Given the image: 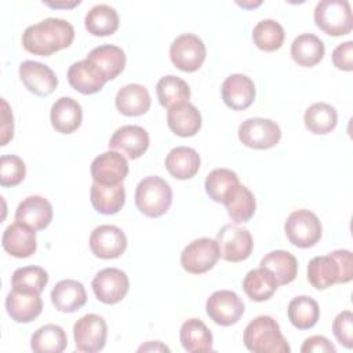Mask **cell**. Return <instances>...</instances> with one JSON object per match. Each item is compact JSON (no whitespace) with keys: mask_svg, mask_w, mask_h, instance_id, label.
Wrapping results in <instances>:
<instances>
[{"mask_svg":"<svg viewBox=\"0 0 353 353\" xmlns=\"http://www.w3.org/2000/svg\"><path fill=\"white\" fill-rule=\"evenodd\" d=\"M51 302L57 310L73 313L85 305L87 292L84 285L77 280H61L51 291Z\"/></svg>","mask_w":353,"mask_h":353,"instance_id":"cb8c5ba5","label":"cell"},{"mask_svg":"<svg viewBox=\"0 0 353 353\" xmlns=\"http://www.w3.org/2000/svg\"><path fill=\"white\" fill-rule=\"evenodd\" d=\"M353 279V256L349 250H335L328 255L314 256L307 265V280L316 290H327L336 283Z\"/></svg>","mask_w":353,"mask_h":353,"instance_id":"7a4b0ae2","label":"cell"},{"mask_svg":"<svg viewBox=\"0 0 353 353\" xmlns=\"http://www.w3.org/2000/svg\"><path fill=\"white\" fill-rule=\"evenodd\" d=\"M288 320L291 324L298 330H309L316 325L320 317V307L319 303L307 296L299 295L290 301L287 307Z\"/></svg>","mask_w":353,"mask_h":353,"instance_id":"d590c367","label":"cell"},{"mask_svg":"<svg viewBox=\"0 0 353 353\" xmlns=\"http://www.w3.org/2000/svg\"><path fill=\"white\" fill-rule=\"evenodd\" d=\"M3 248L7 254L15 258H29L36 252L37 240L32 228L14 222L8 225L1 237Z\"/></svg>","mask_w":353,"mask_h":353,"instance_id":"44dd1931","label":"cell"},{"mask_svg":"<svg viewBox=\"0 0 353 353\" xmlns=\"http://www.w3.org/2000/svg\"><path fill=\"white\" fill-rule=\"evenodd\" d=\"M239 6H241V7H245V8H252V7H256V6H261V1L259 3H256V4H245V3H237Z\"/></svg>","mask_w":353,"mask_h":353,"instance_id":"681fc988","label":"cell"},{"mask_svg":"<svg viewBox=\"0 0 353 353\" xmlns=\"http://www.w3.org/2000/svg\"><path fill=\"white\" fill-rule=\"evenodd\" d=\"M325 54L324 43L320 37L312 33H302L296 36L291 44V57L295 63L303 68L317 65Z\"/></svg>","mask_w":353,"mask_h":353,"instance_id":"1f68e13d","label":"cell"},{"mask_svg":"<svg viewBox=\"0 0 353 353\" xmlns=\"http://www.w3.org/2000/svg\"><path fill=\"white\" fill-rule=\"evenodd\" d=\"M225 105L233 110H244L250 108L255 99L254 81L241 73L228 76L221 87Z\"/></svg>","mask_w":353,"mask_h":353,"instance_id":"e0dca14e","label":"cell"},{"mask_svg":"<svg viewBox=\"0 0 353 353\" xmlns=\"http://www.w3.org/2000/svg\"><path fill=\"white\" fill-rule=\"evenodd\" d=\"M216 240L201 237L189 243L181 254L182 268L192 274H201L211 270L219 259Z\"/></svg>","mask_w":353,"mask_h":353,"instance_id":"30bf717a","label":"cell"},{"mask_svg":"<svg viewBox=\"0 0 353 353\" xmlns=\"http://www.w3.org/2000/svg\"><path fill=\"white\" fill-rule=\"evenodd\" d=\"M167 125L178 137H193L201 128V114L194 105L183 102L168 109Z\"/></svg>","mask_w":353,"mask_h":353,"instance_id":"d4e9b609","label":"cell"},{"mask_svg":"<svg viewBox=\"0 0 353 353\" xmlns=\"http://www.w3.org/2000/svg\"><path fill=\"white\" fill-rule=\"evenodd\" d=\"M149 148V134L139 125H123L114 131L109 141V149L120 150L128 159L141 157Z\"/></svg>","mask_w":353,"mask_h":353,"instance_id":"ac0fdd59","label":"cell"},{"mask_svg":"<svg viewBox=\"0 0 353 353\" xmlns=\"http://www.w3.org/2000/svg\"><path fill=\"white\" fill-rule=\"evenodd\" d=\"M91 178L95 183L101 185H117L123 183L128 174L127 159L114 152H103L97 156L90 167Z\"/></svg>","mask_w":353,"mask_h":353,"instance_id":"9a60e30c","label":"cell"},{"mask_svg":"<svg viewBox=\"0 0 353 353\" xmlns=\"http://www.w3.org/2000/svg\"><path fill=\"white\" fill-rule=\"evenodd\" d=\"M165 168L176 179L193 178L200 168V156L193 148L176 146L168 152Z\"/></svg>","mask_w":353,"mask_h":353,"instance_id":"f546056e","label":"cell"},{"mask_svg":"<svg viewBox=\"0 0 353 353\" xmlns=\"http://www.w3.org/2000/svg\"><path fill=\"white\" fill-rule=\"evenodd\" d=\"M303 121L312 134L324 135L336 127L338 113L334 106L325 102H316L306 109Z\"/></svg>","mask_w":353,"mask_h":353,"instance_id":"f35d334b","label":"cell"},{"mask_svg":"<svg viewBox=\"0 0 353 353\" xmlns=\"http://www.w3.org/2000/svg\"><path fill=\"white\" fill-rule=\"evenodd\" d=\"M314 22L328 36L349 34L353 29L352 8L346 0H323L314 8Z\"/></svg>","mask_w":353,"mask_h":353,"instance_id":"5b68a950","label":"cell"},{"mask_svg":"<svg viewBox=\"0 0 353 353\" xmlns=\"http://www.w3.org/2000/svg\"><path fill=\"white\" fill-rule=\"evenodd\" d=\"M285 39L283 26L274 19H262L259 21L252 30L254 44L266 52L279 50Z\"/></svg>","mask_w":353,"mask_h":353,"instance_id":"60d3db41","label":"cell"},{"mask_svg":"<svg viewBox=\"0 0 353 353\" xmlns=\"http://www.w3.org/2000/svg\"><path fill=\"white\" fill-rule=\"evenodd\" d=\"M219 256L228 262H241L247 259L254 248L252 236L248 229L237 225H223L216 233Z\"/></svg>","mask_w":353,"mask_h":353,"instance_id":"52a82bcc","label":"cell"},{"mask_svg":"<svg viewBox=\"0 0 353 353\" xmlns=\"http://www.w3.org/2000/svg\"><path fill=\"white\" fill-rule=\"evenodd\" d=\"M156 94L160 105L165 109H171L179 103L189 102L190 88L188 83L181 77L168 74L157 81Z\"/></svg>","mask_w":353,"mask_h":353,"instance_id":"74e56055","label":"cell"},{"mask_svg":"<svg viewBox=\"0 0 353 353\" xmlns=\"http://www.w3.org/2000/svg\"><path fill=\"white\" fill-rule=\"evenodd\" d=\"M127 248L124 232L114 225L97 226L90 236V250L97 258L114 259Z\"/></svg>","mask_w":353,"mask_h":353,"instance_id":"5bb4252c","label":"cell"},{"mask_svg":"<svg viewBox=\"0 0 353 353\" xmlns=\"http://www.w3.org/2000/svg\"><path fill=\"white\" fill-rule=\"evenodd\" d=\"M68 81L80 94L91 95L101 91L108 80L99 68L85 58L69 66Z\"/></svg>","mask_w":353,"mask_h":353,"instance_id":"d6986e66","label":"cell"},{"mask_svg":"<svg viewBox=\"0 0 353 353\" xmlns=\"http://www.w3.org/2000/svg\"><path fill=\"white\" fill-rule=\"evenodd\" d=\"M66 346V332L57 324H46L37 328L30 339V347L36 353H61Z\"/></svg>","mask_w":353,"mask_h":353,"instance_id":"8d00e7d4","label":"cell"},{"mask_svg":"<svg viewBox=\"0 0 353 353\" xmlns=\"http://www.w3.org/2000/svg\"><path fill=\"white\" fill-rule=\"evenodd\" d=\"M205 44L204 41L193 34L183 33L178 36L170 46V58L175 68L182 72H196L201 68L205 59Z\"/></svg>","mask_w":353,"mask_h":353,"instance_id":"ba28073f","label":"cell"},{"mask_svg":"<svg viewBox=\"0 0 353 353\" xmlns=\"http://www.w3.org/2000/svg\"><path fill=\"white\" fill-rule=\"evenodd\" d=\"M50 120L55 131L65 135L72 134L81 125V121H83L81 105L70 97H61L51 106Z\"/></svg>","mask_w":353,"mask_h":353,"instance_id":"7402d4cb","label":"cell"},{"mask_svg":"<svg viewBox=\"0 0 353 353\" xmlns=\"http://www.w3.org/2000/svg\"><path fill=\"white\" fill-rule=\"evenodd\" d=\"M97 299L106 305H114L124 299L130 290V280L125 272L117 268L99 270L91 283Z\"/></svg>","mask_w":353,"mask_h":353,"instance_id":"4fadbf2b","label":"cell"},{"mask_svg":"<svg viewBox=\"0 0 353 353\" xmlns=\"http://www.w3.org/2000/svg\"><path fill=\"white\" fill-rule=\"evenodd\" d=\"M119 14L108 4L94 6L84 18V26L92 36H109L119 29Z\"/></svg>","mask_w":353,"mask_h":353,"instance_id":"e575fe53","label":"cell"},{"mask_svg":"<svg viewBox=\"0 0 353 353\" xmlns=\"http://www.w3.org/2000/svg\"><path fill=\"white\" fill-rule=\"evenodd\" d=\"M74 40L73 26L62 18H46L28 26L22 33L23 48L40 57H48L68 48Z\"/></svg>","mask_w":353,"mask_h":353,"instance_id":"6da1fadb","label":"cell"},{"mask_svg":"<svg viewBox=\"0 0 353 353\" xmlns=\"http://www.w3.org/2000/svg\"><path fill=\"white\" fill-rule=\"evenodd\" d=\"M279 284L272 272L265 268L250 270L243 280V290L245 295L254 302H263L272 298Z\"/></svg>","mask_w":353,"mask_h":353,"instance_id":"836d02e7","label":"cell"},{"mask_svg":"<svg viewBox=\"0 0 353 353\" xmlns=\"http://www.w3.org/2000/svg\"><path fill=\"white\" fill-rule=\"evenodd\" d=\"M172 203L170 183L157 175L143 178L135 189V205L149 218L164 215Z\"/></svg>","mask_w":353,"mask_h":353,"instance_id":"277c9868","label":"cell"},{"mask_svg":"<svg viewBox=\"0 0 353 353\" xmlns=\"http://www.w3.org/2000/svg\"><path fill=\"white\" fill-rule=\"evenodd\" d=\"M19 77L23 85L37 97L51 95L58 85L54 70L36 61H23L19 65Z\"/></svg>","mask_w":353,"mask_h":353,"instance_id":"2e32d148","label":"cell"},{"mask_svg":"<svg viewBox=\"0 0 353 353\" xmlns=\"http://www.w3.org/2000/svg\"><path fill=\"white\" fill-rule=\"evenodd\" d=\"M302 353H310V352H316V353H335L336 347L330 342V339H327L323 335H313L309 336L307 339H305L302 347H301Z\"/></svg>","mask_w":353,"mask_h":353,"instance_id":"bcb514c9","label":"cell"},{"mask_svg":"<svg viewBox=\"0 0 353 353\" xmlns=\"http://www.w3.org/2000/svg\"><path fill=\"white\" fill-rule=\"evenodd\" d=\"M281 130L279 124L270 119L251 117L239 127L240 142L251 149H270L279 143Z\"/></svg>","mask_w":353,"mask_h":353,"instance_id":"9c48e42d","label":"cell"},{"mask_svg":"<svg viewBox=\"0 0 353 353\" xmlns=\"http://www.w3.org/2000/svg\"><path fill=\"white\" fill-rule=\"evenodd\" d=\"M6 309L15 323H30L40 316L43 310V299L40 294L11 290L6 298Z\"/></svg>","mask_w":353,"mask_h":353,"instance_id":"603a6c76","label":"cell"},{"mask_svg":"<svg viewBox=\"0 0 353 353\" xmlns=\"http://www.w3.org/2000/svg\"><path fill=\"white\" fill-rule=\"evenodd\" d=\"M52 205L41 196H29L23 199L15 211V221L33 230L46 229L52 221Z\"/></svg>","mask_w":353,"mask_h":353,"instance_id":"ffe728a7","label":"cell"},{"mask_svg":"<svg viewBox=\"0 0 353 353\" xmlns=\"http://www.w3.org/2000/svg\"><path fill=\"white\" fill-rule=\"evenodd\" d=\"M284 232L290 243L298 248H310L321 239L323 228L317 215L309 210L292 211L285 223Z\"/></svg>","mask_w":353,"mask_h":353,"instance_id":"8992f818","label":"cell"},{"mask_svg":"<svg viewBox=\"0 0 353 353\" xmlns=\"http://www.w3.org/2000/svg\"><path fill=\"white\" fill-rule=\"evenodd\" d=\"M237 183L240 182L234 171L229 168H215L207 175L204 188L210 199H212L216 203H223V199L228 194V192Z\"/></svg>","mask_w":353,"mask_h":353,"instance_id":"b9f144b4","label":"cell"},{"mask_svg":"<svg viewBox=\"0 0 353 353\" xmlns=\"http://www.w3.org/2000/svg\"><path fill=\"white\" fill-rule=\"evenodd\" d=\"M332 332L338 342L346 349L353 347V313L343 310L332 321Z\"/></svg>","mask_w":353,"mask_h":353,"instance_id":"ee69618b","label":"cell"},{"mask_svg":"<svg viewBox=\"0 0 353 353\" xmlns=\"http://www.w3.org/2000/svg\"><path fill=\"white\" fill-rule=\"evenodd\" d=\"M87 59L99 68L106 80L116 79L124 70L127 61L124 51L113 44H103L92 48L88 52Z\"/></svg>","mask_w":353,"mask_h":353,"instance_id":"f1b7e54d","label":"cell"},{"mask_svg":"<svg viewBox=\"0 0 353 353\" xmlns=\"http://www.w3.org/2000/svg\"><path fill=\"white\" fill-rule=\"evenodd\" d=\"M332 63L339 70H353V41H345L332 51Z\"/></svg>","mask_w":353,"mask_h":353,"instance_id":"f6af8a7d","label":"cell"},{"mask_svg":"<svg viewBox=\"0 0 353 353\" xmlns=\"http://www.w3.org/2000/svg\"><path fill=\"white\" fill-rule=\"evenodd\" d=\"M26 175L23 160L15 154H3L0 157V185L12 188L19 185Z\"/></svg>","mask_w":353,"mask_h":353,"instance_id":"7bdbcfd3","label":"cell"},{"mask_svg":"<svg viewBox=\"0 0 353 353\" xmlns=\"http://www.w3.org/2000/svg\"><path fill=\"white\" fill-rule=\"evenodd\" d=\"M179 341L186 352H212V334L200 319H189L181 325Z\"/></svg>","mask_w":353,"mask_h":353,"instance_id":"4dcf8cb0","label":"cell"},{"mask_svg":"<svg viewBox=\"0 0 353 353\" xmlns=\"http://www.w3.org/2000/svg\"><path fill=\"white\" fill-rule=\"evenodd\" d=\"M222 204L226 207L228 215L234 223L248 222L254 216L256 208L252 192L241 183L234 185L228 192Z\"/></svg>","mask_w":353,"mask_h":353,"instance_id":"4316f807","label":"cell"},{"mask_svg":"<svg viewBox=\"0 0 353 353\" xmlns=\"http://www.w3.org/2000/svg\"><path fill=\"white\" fill-rule=\"evenodd\" d=\"M47 283L48 273L40 266L18 268L11 276L12 290L28 294H41Z\"/></svg>","mask_w":353,"mask_h":353,"instance_id":"ab89813d","label":"cell"},{"mask_svg":"<svg viewBox=\"0 0 353 353\" xmlns=\"http://www.w3.org/2000/svg\"><path fill=\"white\" fill-rule=\"evenodd\" d=\"M261 268L268 269L273 273L279 285L290 284L295 280L298 273V261L296 258L284 250H274L268 252L261 259Z\"/></svg>","mask_w":353,"mask_h":353,"instance_id":"d6a6232c","label":"cell"},{"mask_svg":"<svg viewBox=\"0 0 353 353\" xmlns=\"http://www.w3.org/2000/svg\"><path fill=\"white\" fill-rule=\"evenodd\" d=\"M205 312L215 324L229 327L236 324L244 314V302L236 292L219 290L207 299Z\"/></svg>","mask_w":353,"mask_h":353,"instance_id":"7c38bea8","label":"cell"},{"mask_svg":"<svg viewBox=\"0 0 353 353\" xmlns=\"http://www.w3.org/2000/svg\"><path fill=\"white\" fill-rule=\"evenodd\" d=\"M117 110L124 116H141L145 114L152 103L150 94L142 84H127L121 87L114 99Z\"/></svg>","mask_w":353,"mask_h":353,"instance_id":"484cf974","label":"cell"},{"mask_svg":"<svg viewBox=\"0 0 353 353\" xmlns=\"http://www.w3.org/2000/svg\"><path fill=\"white\" fill-rule=\"evenodd\" d=\"M108 325L103 317L88 313L80 317L73 325L74 346L79 352L94 353L103 349L106 343Z\"/></svg>","mask_w":353,"mask_h":353,"instance_id":"8fae6325","label":"cell"},{"mask_svg":"<svg viewBox=\"0 0 353 353\" xmlns=\"http://www.w3.org/2000/svg\"><path fill=\"white\" fill-rule=\"evenodd\" d=\"M46 6L48 7H52V8H72L77 4H80V1H72V3H44Z\"/></svg>","mask_w":353,"mask_h":353,"instance_id":"c3c4849f","label":"cell"},{"mask_svg":"<svg viewBox=\"0 0 353 353\" xmlns=\"http://www.w3.org/2000/svg\"><path fill=\"white\" fill-rule=\"evenodd\" d=\"M90 199L97 212L113 215L117 214L125 203V189L123 183L101 185L94 182L90 190Z\"/></svg>","mask_w":353,"mask_h":353,"instance_id":"83f0119b","label":"cell"},{"mask_svg":"<svg viewBox=\"0 0 353 353\" xmlns=\"http://www.w3.org/2000/svg\"><path fill=\"white\" fill-rule=\"evenodd\" d=\"M1 141L0 145L6 146L14 137V117H12V112L10 105L7 103V101L4 98H1Z\"/></svg>","mask_w":353,"mask_h":353,"instance_id":"7dc6e473","label":"cell"},{"mask_svg":"<svg viewBox=\"0 0 353 353\" xmlns=\"http://www.w3.org/2000/svg\"><path fill=\"white\" fill-rule=\"evenodd\" d=\"M243 341L254 353H290L291 350L279 323L270 316H258L251 320L244 330Z\"/></svg>","mask_w":353,"mask_h":353,"instance_id":"3957f363","label":"cell"}]
</instances>
